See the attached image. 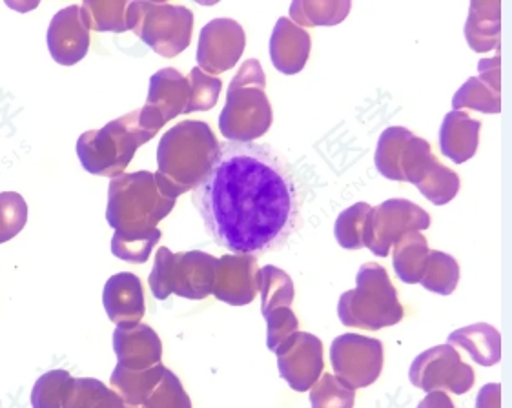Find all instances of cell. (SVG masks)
Returning a JSON list of instances; mask_svg holds the SVG:
<instances>
[{"instance_id": "ba28073f", "label": "cell", "mask_w": 512, "mask_h": 408, "mask_svg": "<svg viewBox=\"0 0 512 408\" xmlns=\"http://www.w3.org/2000/svg\"><path fill=\"white\" fill-rule=\"evenodd\" d=\"M126 26L164 59H174L190 46L194 13L166 2H130Z\"/></svg>"}, {"instance_id": "4dcf8cb0", "label": "cell", "mask_w": 512, "mask_h": 408, "mask_svg": "<svg viewBox=\"0 0 512 408\" xmlns=\"http://www.w3.org/2000/svg\"><path fill=\"white\" fill-rule=\"evenodd\" d=\"M420 283L429 292L440 294V296H451L460 283L458 261L445 252L431 250Z\"/></svg>"}, {"instance_id": "d590c367", "label": "cell", "mask_w": 512, "mask_h": 408, "mask_svg": "<svg viewBox=\"0 0 512 408\" xmlns=\"http://www.w3.org/2000/svg\"><path fill=\"white\" fill-rule=\"evenodd\" d=\"M312 408H354L356 390L341 383L332 374H323L318 383L310 388Z\"/></svg>"}, {"instance_id": "83f0119b", "label": "cell", "mask_w": 512, "mask_h": 408, "mask_svg": "<svg viewBox=\"0 0 512 408\" xmlns=\"http://www.w3.org/2000/svg\"><path fill=\"white\" fill-rule=\"evenodd\" d=\"M257 292L261 294V314L267 316L277 308H290L294 301V283L281 268L267 265L257 272Z\"/></svg>"}, {"instance_id": "8fae6325", "label": "cell", "mask_w": 512, "mask_h": 408, "mask_svg": "<svg viewBox=\"0 0 512 408\" xmlns=\"http://www.w3.org/2000/svg\"><path fill=\"white\" fill-rule=\"evenodd\" d=\"M410 383L423 392H452L465 394L474 387V370L461 361L460 354L451 345L429 348L412 361Z\"/></svg>"}, {"instance_id": "ac0fdd59", "label": "cell", "mask_w": 512, "mask_h": 408, "mask_svg": "<svg viewBox=\"0 0 512 408\" xmlns=\"http://www.w3.org/2000/svg\"><path fill=\"white\" fill-rule=\"evenodd\" d=\"M480 77H471L452 97V110L463 108L483 113L502 112V61L500 57L483 59L478 64Z\"/></svg>"}, {"instance_id": "74e56055", "label": "cell", "mask_w": 512, "mask_h": 408, "mask_svg": "<svg viewBox=\"0 0 512 408\" xmlns=\"http://www.w3.org/2000/svg\"><path fill=\"white\" fill-rule=\"evenodd\" d=\"M188 84H190L188 115L194 112H208L216 106L223 90L221 79L201 72L199 68H194L188 77Z\"/></svg>"}, {"instance_id": "4fadbf2b", "label": "cell", "mask_w": 512, "mask_h": 408, "mask_svg": "<svg viewBox=\"0 0 512 408\" xmlns=\"http://www.w3.org/2000/svg\"><path fill=\"white\" fill-rule=\"evenodd\" d=\"M188 104V77L175 68H164L150 79V92L146 104L139 108V121L146 130L157 133L177 115H188Z\"/></svg>"}, {"instance_id": "d6a6232c", "label": "cell", "mask_w": 512, "mask_h": 408, "mask_svg": "<svg viewBox=\"0 0 512 408\" xmlns=\"http://www.w3.org/2000/svg\"><path fill=\"white\" fill-rule=\"evenodd\" d=\"M70 372L66 370H50L37 379L35 387L31 390V407L33 408H64V401L68 398L73 387Z\"/></svg>"}, {"instance_id": "2e32d148", "label": "cell", "mask_w": 512, "mask_h": 408, "mask_svg": "<svg viewBox=\"0 0 512 408\" xmlns=\"http://www.w3.org/2000/svg\"><path fill=\"white\" fill-rule=\"evenodd\" d=\"M48 50L62 66L81 62L90 50V28L82 17L81 6H68L55 13L48 28Z\"/></svg>"}, {"instance_id": "7402d4cb", "label": "cell", "mask_w": 512, "mask_h": 408, "mask_svg": "<svg viewBox=\"0 0 512 408\" xmlns=\"http://www.w3.org/2000/svg\"><path fill=\"white\" fill-rule=\"evenodd\" d=\"M480 130H482V123L471 119L469 113L452 110L445 115L441 124V153L449 157L452 163H467L478 150Z\"/></svg>"}, {"instance_id": "3957f363", "label": "cell", "mask_w": 512, "mask_h": 408, "mask_svg": "<svg viewBox=\"0 0 512 408\" xmlns=\"http://www.w3.org/2000/svg\"><path fill=\"white\" fill-rule=\"evenodd\" d=\"M219 153L216 133L201 121H183L164 133L157 146V174L177 197L195 190L210 174Z\"/></svg>"}, {"instance_id": "e0dca14e", "label": "cell", "mask_w": 512, "mask_h": 408, "mask_svg": "<svg viewBox=\"0 0 512 408\" xmlns=\"http://www.w3.org/2000/svg\"><path fill=\"white\" fill-rule=\"evenodd\" d=\"M257 265L252 255L226 254L217 259L214 296L232 306L250 305L257 296Z\"/></svg>"}, {"instance_id": "e575fe53", "label": "cell", "mask_w": 512, "mask_h": 408, "mask_svg": "<svg viewBox=\"0 0 512 408\" xmlns=\"http://www.w3.org/2000/svg\"><path fill=\"white\" fill-rule=\"evenodd\" d=\"M369 203H356L339 214L334 226V235L341 248L359 250L363 248V226L370 212Z\"/></svg>"}, {"instance_id": "30bf717a", "label": "cell", "mask_w": 512, "mask_h": 408, "mask_svg": "<svg viewBox=\"0 0 512 408\" xmlns=\"http://www.w3.org/2000/svg\"><path fill=\"white\" fill-rule=\"evenodd\" d=\"M401 175L420 190L431 203H451L460 192V177L434 157L431 144L421 137H412L401 155Z\"/></svg>"}, {"instance_id": "d4e9b609", "label": "cell", "mask_w": 512, "mask_h": 408, "mask_svg": "<svg viewBox=\"0 0 512 408\" xmlns=\"http://www.w3.org/2000/svg\"><path fill=\"white\" fill-rule=\"evenodd\" d=\"M429 252L431 248L425 235L420 232H407L401 235L394 245L392 265L403 283L407 285L420 283L427 266Z\"/></svg>"}, {"instance_id": "4316f807", "label": "cell", "mask_w": 512, "mask_h": 408, "mask_svg": "<svg viewBox=\"0 0 512 408\" xmlns=\"http://www.w3.org/2000/svg\"><path fill=\"white\" fill-rule=\"evenodd\" d=\"M352 10L350 0H296L290 6V21L299 28L336 26Z\"/></svg>"}, {"instance_id": "1f68e13d", "label": "cell", "mask_w": 512, "mask_h": 408, "mask_svg": "<svg viewBox=\"0 0 512 408\" xmlns=\"http://www.w3.org/2000/svg\"><path fill=\"white\" fill-rule=\"evenodd\" d=\"M126 0H84L81 4L82 17L90 31H112L123 33L126 26Z\"/></svg>"}, {"instance_id": "cb8c5ba5", "label": "cell", "mask_w": 512, "mask_h": 408, "mask_svg": "<svg viewBox=\"0 0 512 408\" xmlns=\"http://www.w3.org/2000/svg\"><path fill=\"white\" fill-rule=\"evenodd\" d=\"M449 345L467 350L482 367H492L502 359V336L487 323H476L452 332Z\"/></svg>"}, {"instance_id": "484cf974", "label": "cell", "mask_w": 512, "mask_h": 408, "mask_svg": "<svg viewBox=\"0 0 512 408\" xmlns=\"http://www.w3.org/2000/svg\"><path fill=\"white\" fill-rule=\"evenodd\" d=\"M166 367L163 363L148 370H128V368L117 365L112 372L110 385L130 407L139 408L143 405L148 396L154 392L155 387L161 383Z\"/></svg>"}, {"instance_id": "f1b7e54d", "label": "cell", "mask_w": 512, "mask_h": 408, "mask_svg": "<svg viewBox=\"0 0 512 408\" xmlns=\"http://www.w3.org/2000/svg\"><path fill=\"white\" fill-rule=\"evenodd\" d=\"M412 137H414V133L407 128H401V126H390L381 133L374 163H376L379 174L383 175L385 179L400 181V183L403 181L400 168L401 155Z\"/></svg>"}, {"instance_id": "ffe728a7", "label": "cell", "mask_w": 512, "mask_h": 408, "mask_svg": "<svg viewBox=\"0 0 512 408\" xmlns=\"http://www.w3.org/2000/svg\"><path fill=\"white\" fill-rule=\"evenodd\" d=\"M103 303L106 314L115 327H135L146 312L143 283L132 272L110 277L104 285Z\"/></svg>"}, {"instance_id": "9a60e30c", "label": "cell", "mask_w": 512, "mask_h": 408, "mask_svg": "<svg viewBox=\"0 0 512 408\" xmlns=\"http://www.w3.org/2000/svg\"><path fill=\"white\" fill-rule=\"evenodd\" d=\"M246 35L241 24L232 19H214L199 35L197 68L216 77L236 66L245 51Z\"/></svg>"}, {"instance_id": "9c48e42d", "label": "cell", "mask_w": 512, "mask_h": 408, "mask_svg": "<svg viewBox=\"0 0 512 408\" xmlns=\"http://www.w3.org/2000/svg\"><path fill=\"white\" fill-rule=\"evenodd\" d=\"M431 226V215L407 199H389L370 208L363 226V246L378 257H387L401 235Z\"/></svg>"}, {"instance_id": "603a6c76", "label": "cell", "mask_w": 512, "mask_h": 408, "mask_svg": "<svg viewBox=\"0 0 512 408\" xmlns=\"http://www.w3.org/2000/svg\"><path fill=\"white\" fill-rule=\"evenodd\" d=\"M465 39L476 53L498 50L502 42V4L474 0L465 22Z\"/></svg>"}, {"instance_id": "6da1fadb", "label": "cell", "mask_w": 512, "mask_h": 408, "mask_svg": "<svg viewBox=\"0 0 512 408\" xmlns=\"http://www.w3.org/2000/svg\"><path fill=\"white\" fill-rule=\"evenodd\" d=\"M192 199L210 237L234 255L277 252L301 226L296 179L270 144L219 143Z\"/></svg>"}, {"instance_id": "5bb4252c", "label": "cell", "mask_w": 512, "mask_h": 408, "mask_svg": "<svg viewBox=\"0 0 512 408\" xmlns=\"http://www.w3.org/2000/svg\"><path fill=\"white\" fill-rule=\"evenodd\" d=\"M274 354L281 378L296 392H307L323 374V343L314 334L296 332Z\"/></svg>"}, {"instance_id": "836d02e7", "label": "cell", "mask_w": 512, "mask_h": 408, "mask_svg": "<svg viewBox=\"0 0 512 408\" xmlns=\"http://www.w3.org/2000/svg\"><path fill=\"white\" fill-rule=\"evenodd\" d=\"M161 237H163V232L159 228H155L148 234H113L112 254L126 263L143 265L150 259V255L154 252L157 243L161 241Z\"/></svg>"}, {"instance_id": "7c38bea8", "label": "cell", "mask_w": 512, "mask_h": 408, "mask_svg": "<svg viewBox=\"0 0 512 408\" xmlns=\"http://www.w3.org/2000/svg\"><path fill=\"white\" fill-rule=\"evenodd\" d=\"M330 361L336 378L347 387H370L383 370V343L359 334H343L332 341Z\"/></svg>"}, {"instance_id": "7a4b0ae2", "label": "cell", "mask_w": 512, "mask_h": 408, "mask_svg": "<svg viewBox=\"0 0 512 408\" xmlns=\"http://www.w3.org/2000/svg\"><path fill=\"white\" fill-rule=\"evenodd\" d=\"M177 194L159 174L135 172L110 181L106 219L117 235L148 234L168 217Z\"/></svg>"}, {"instance_id": "d6986e66", "label": "cell", "mask_w": 512, "mask_h": 408, "mask_svg": "<svg viewBox=\"0 0 512 408\" xmlns=\"http://www.w3.org/2000/svg\"><path fill=\"white\" fill-rule=\"evenodd\" d=\"M113 350L117 356V365L128 370H148L161 365L163 343L154 328L148 325L115 328L113 332Z\"/></svg>"}, {"instance_id": "f546056e", "label": "cell", "mask_w": 512, "mask_h": 408, "mask_svg": "<svg viewBox=\"0 0 512 408\" xmlns=\"http://www.w3.org/2000/svg\"><path fill=\"white\" fill-rule=\"evenodd\" d=\"M64 408H134L115 390L95 378H77L64 401Z\"/></svg>"}, {"instance_id": "5b68a950", "label": "cell", "mask_w": 512, "mask_h": 408, "mask_svg": "<svg viewBox=\"0 0 512 408\" xmlns=\"http://www.w3.org/2000/svg\"><path fill=\"white\" fill-rule=\"evenodd\" d=\"M155 135L144 128L139 121V110H135L101 130L82 133L77 141V155L88 174L115 179L124 174L135 152Z\"/></svg>"}, {"instance_id": "b9f144b4", "label": "cell", "mask_w": 512, "mask_h": 408, "mask_svg": "<svg viewBox=\"0 0 512 408\" xmlns=\"http://www.w3.org/2000/svg\"><path fill=\"white\" fill-rule=\"evenodd\" d=\"M418 408H456L452 399L445 392H431L427 398H423Z\"/></svg>"}, {"instance_id": "277c9868", "label": "cell", "mask_w": 512, "mask_h": 408, "mask_svg": "<svg viewBox=\"0 0 512 408\" xmlns=\"http://www.w3.org/2000/svg\"><path fill=\"white\" fill-rule=\"evenodd\" d=\"M267 77L257 59H248L237 70L219 115V132L230 143H254L272 126V104L268 101Z\"/></svg>"}, {"instance_id": "60d3db41", "label": "cell", "mask_w": 512, "mask_h": 408, "mask_svg": "<svg viewBox=\"0 0 512 408\" xmlns=\"http://www.w3.org/2000/svg\"><path fill=\"white\" fill-rule=\"evenodd\" d=\"M476 408H502V387L500 383H489L480 390Z\"/></svg>"}, {"instance_id": "8d00e7d4", "label": "cell", "mask_w": 512, "mask_h": 408, "mask_svg": "<svg viewBox=\"0 0 512 408\" xmlns=\"http://www.w3.org/2000/svg\"><path fill=\"white\" fill-rule=\"evenodd\" d=\"M28 223V204L17 192L0 194V245L22 232Z\"/></svg>"}, {"instance_id": "44dd1931", "label": "cell", "mask_w": 512, "mask_h": 408, "mask_svg": "<svg viewBox=\"0 0 512 408\" xmlns=\"http://www.w3.org/2000/svg\"><path fill=\"white\" fill-rule=\"evenodd\" d=\"M312 41L307 30L281 17L270 37V59L277 72L296 75L307 66Z\"/></svg>"}, {"instance_id": "52a82bcc", "label": "cell", "mask_w": 512, "mask_h": 408, "mask_svg": "<svg viewBox=\"0 0 512 408\" xmlns=\"http://www.w3.org/2000/svg\"><path fill=\"white\" fill-rule=\"evenodd\" d=\"M217 257L192 250L174 254L161 246L155 255V265L150 274V288L155 299L185 297L201 301L214 294L216 286Z\"/></svg>"}, {"instance_id": "ab89813d", "label": "cell", "mask_w": 512, "mask_h": 408, "mask_svg": "<svg viewBox=\"0 0 512 408\" xmlns=\"http://www.w3.org/2000/svg\"><path fill=\"white\" fill-rule=\"evenodd\" d=\"M267 319V345L272 352H276V348L281 347L288 337L294 336L299 332V321L296 314L292 312V308H277L274 312H270L265 316Z\"/></svg>"}, {"instance_id": "f35d334b", "label": "cell", "mask_w": 512, "mask_h": 408, "mask_svg": "<svg viewBox=\"0 0 512 408\" xmlns=\"http://www.w3.org/2000/svg\"><path fill=\"white\" fill-rule=\"evenodd\" d=\"M139 408H192V401L181 379L166 368L161 383Z\"/></svg>"}, {"instance_id": "8992f818", "label": "cell", "mask_w": 512, "mask_h": 408, "mask_svg": "<svg viewBox=\"0 0 512 408\" xmlns=\"http://www.w3.org/2000/svg\"><path fill=\"white\" fill-rule=\"evenodd\" d=\"M338 316L345 327L372 332L400 323L405 312L383 266L365 263L359 268L356 288L339 297Z\"/></svg>"}]
</instances>
